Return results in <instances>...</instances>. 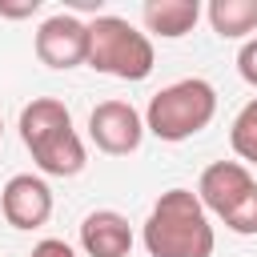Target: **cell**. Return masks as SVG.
<instances>
[{
  "label": "cell",
  "instance_id": "obj_11",
  "mask_svg": "<svg viewBox=\"0 0 257 257\" xmlns=\"http://www.w3.org/2000/svg\"><path fill=\"white\" fill-rule=\"evenodd\" d=\"M209 24L221 40H241V36L257 32V0H213Z\"/></svg>",
  "mask_w": 257,
  "mask_h": 257
},
{
  "label": "cell",
  "instance_id": "obj_13",
  "mask_svg": "<svg viewBox=\"0 0 257 257\" xmlns=\"http://www.w3.org/2000/svg\"><path fill=\"white\" fill-rule=\"evenodd\" d=\"M221 221H225V229H233V233H241V237H253V233H257V185H253Z\"/></svg>",
  "mask_w": 257,
  "mask_h": 257
},
{
  "label": "cell",
  "instance_id": "obj_14",
  "mask_svg": "<svg viewBox=\"0 0 257 257\" xmlns=\"http://www.w3.org/2000/svg\"><path fill=\"white\" fill-rule=\"evenodd\" d=\"M237 72H241L245 84L257 88V36H249V40L241 44V52H237Z\"/></svg>",
  "mask_w": 257,
  "mask_h": 257
},
{
  "label": "cell",
  "instance_id": "obj_8",
  "mask_svg": "<svg viewBox=\"0 0 257 257\" xmlns=\"http://www.w3.org/2000/svg\"><path fill=\"white\" fill-rule=\"evenodd\" d=\"M253 185H257V181L249 177V169H245L241 161H213V165L201 173V181H197V201L205 205V213L225 217Z\"/></svg>",
  "mask_w": 257,
  "mask_h": 257
},
{
  "label": "cell",
  "instance_id": "obj_6",
  "mask_svg": "<svg viewBox=\"0 0 257 257\" xmlns=\"http://www.w3.org/2000/svg\"><path fill=\"white\" fill-rule=\"evenodd\" d=\"M32 48H36V60L48 68H76L88 60V24L76 20L72 12H56L40 20Z\"/></svg>",
  "mask_w": 257,
  "mask_h": 257
},
{
  "label": "cell",
  "instance_id": "obj_16",
  "mask_svg": "<svg viewBox=\"0 0 257 257\" xmlns=\"http://www.w3.org/2000/svg\"><path fill=\"white\" fill-rule=\"evenodd\" d=\"M32 12H40V0H24V4H4L0 0V16H8V20H20V16H32Z\"/></svg>",
  "mask_w": 257,
  "mask_h": 257
},
{
  "label": "cell",
  "instance_id": "obj_1",
  "mask_svg": "<svg viewBox=\"0 0 257 257\" xmlns=\"http://www.w3.org/2000/svg\"><path fill=\"white\" fill-rule=\"evenodd\" d=\"M213 225L193 189H169L157 197L145 221V249L153 257H213Z\"/></svg>",
  "mask_w": 257,
  "mask_h": 257
},
{
  "label": "cell",
  "instance_id": "obj_5",
  "mask_svg": "<svg viewBox=\"0 0 257 257\" xmlns=\"http://www.w3.org/2000/svg\"><path fill=\"white\" fill-rule=\"evenodd\" d=\"M88 137L108 157H128L145 141V116L128 100H100L88 112Z\"/></svg>",
  "mask_w": 257,
  "mask_h": 257
},
{
  "label": "cell",
  "instance_id": "obj_15",
  "mask_svg": "<svg viewBox=\"0 0 257 257\" xmlns=\"http://www.w3.org/2000/svg\"><path fill=\"white\" fill-rule=\"evenodd\" d=\"M32 257H76V253H72L68 241H60V237H44V241L32 245Z\"/></svg>",
  "mask_w": 257,
  "mask_h": 257
},
{
  "label": "cell",
  "instance_id": "obj_10",
  "mask_svg": "<svg viewBox=\"0 0 257 257\" xmlns=\"http://www.w3.org/2000/svg\"><path fill=\"white\" fill-rule=\"evenodd\" d=\"M149 32L165 36V40H181L185 32H193L197 16H201V4L197 0H149L141 8Z\"/></svg>",
  "mask_w": 257,
  "mask_h": 257
},
{
  "label": "cell",
  "instance_id": "obj_17",
  "mask_svg": "<svg viewBox=\"0 0 257 257\" xmlns=\"http://www.w3.org/2000/svg\"><path fill=\"white\" fill-rule=\"evenodd\" d=\"M0 137H4V120H0Z\"/></svg>",
  "mask_w": 257,
  "mask_h": 257
},
{
  "label": "cell",
  "instance_id": "obj_7",
  "mask_svg": "<svg viewBox=\"0 0 257 257\" xmlns=\"http://www.w3.org/2000/svg\"><path fill=\"white\" fill-rule=\"evenodd\" d=\"M0 213L12 229H40L52 217V189L32 173H16L0 189Z\"/></svg>",
  "mask_w": 257,
  "mask_h": 257
},
{
  "label": "cell",
  "instance_id": "obj_9",
  "mask_svg": "<svg viewBox=\"0 0 257 257\" xmlns=\"http://www.w3.org/2000/svg\"><path fill=\"white\" fill-rule=\"evenodd\" d=\"M80 249L88 257H128L133 249V225L116 209H96L80 221Z\"/></svg>",
  "mask_w": 257,
  "mask_h": 257
},
{
  "label": "cell",
  "instance_id": "obj_2",
  "mask_svg": "<svg viewBox=\"0 0 257 257\" xmlns=\"http://www.w3.org/2000/svg\"><path fill=\"white\" fill-rule=\"evenodd\" d=\"M20 141L48 177H76L84 169V141L76 137L68 108L52 96H36L20 108Z\"/></svg>",
  "mask_w": 257,
  "mask_h": 257
},
{
  "label": "cell",
  "instance_id": "obj_3",
  "mask_svg": "<svg viewBox=\"0 0 257 257\" xmlns=\"http://www.w3.org/2000/svg\"><path fill=\"white\" fill-rule=\"evenodd\" d=\"M217 116V88L201 76H185L177 84H165L149 108H145V133L157 141H189Z\"/></svg>",
  "mask_w": 257,
  "mask_h": 257
},
{
  "label": "cell",
  "instance_id": "obj_4",
  "mask_svg": "<svg viewBox=\"0 0 257 257\" xmlns=\"http://www.w3.org/2000/svg\"><path fill=\"white\" fill-rule=\"evenodd\" d=\"M88 68L116 76V80H145L157 64L153 40L137 32L124 16H96L88 20Z\"/></svg>",
  "mask_w": 257,
  "mask_h": 257
},
{
  "label": "cell",
  "instance_id": "obj_12",
  "mask_svg": "<svg viewBox=\"0 0 257 257\" xmlns=\"http://www.w3.org/2000/svg\"><path fill=\"white\" fill-rule=\"evenodd\" d=\"M229 145L241 161L257 165V96L233 116V128H229Z\"/></svg>",
  "mask_w": 257,
  "mask_h": 257
}]
</instances>
